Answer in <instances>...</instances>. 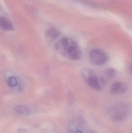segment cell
<instances>
[{"label":"cell","mask_w":132,"mask_h":133,"mask_svg":"<svg viewBox=\"0 0 132 133\" xmlns=\"http://www.w3.org/2000/svg\"><path fill=\"white\" fill-rule=\"evenodd\" d=\"M57 50L64 56L72 61L82 57V52L77 42L71 38L64 37L56 44Z\"/></svg>","instance_id":"1"},{"label":"cell","mask_w":132,"mask_h":133,"mask_svg":"<svg viewBox=\"0 0 132 133\" xmlns=\"http://www.w3.org/2000/svg\"><path fill=\"white\" fill-rule=\"evenodd\" d=\"M81 76L89 86L96 90H101L104 85L103 79L99 78L91 69L87 68L83 69L81 71Z\"/></svg>","instance_id":"2"},{"label":"cell","mask_w":132,"mask_h":133,"mask_svg":"<svg viewBox=\"0 0 132 133\" xmlns=\"http://www.w3.org/2000/svg\"><path fill=\"white\" fill-rule=\"evenodd\" d=\"M110 115L115 121L125 120L128 115V108L126 104L122 102H117L110 109Z\"/></svg>","instance_id":"3"},{"label":"cell","mask_w":132,"mask_h":133,"mask_svg":"<svg viewBox=\"0 0 132 133\" xmlns=\"http://www.w3.org/2000/svg\"><path fill=\"white\" fill-rule=\"evenodd\" d=\"M89 58L91 63L95 65L104 64L109 59L107 53L100 48L92 49L89 54Z\"/></svg>","instance_id":"4"},{"label":"cell","mask_w":132,"mask_h":133,"mask_svg":"<svg viewBox=\"0 0 132 133\" xmlns=\"http://www.w3.org/2000/svg\"><path fill=\"white\" fill-rule=\"evenodd\" d=\"M128 90V85L126 83L118 81L114 83L111 86L110 92L113 95L122 94Z\"/></svg>","instance_id":"5"},{"label":"cell","mask_w":132,"mask_h":133,"mask_svg":"<svg viewBox=\"0 0 132 133\" xmlns=\"http://www.w3.org/2000/svg\"><path fill=\"white\" fill-rule=\"evenodd\" d=\"M60 32L56 28L52 27L49 28L46 32L45 34L47 37L51 40H54L59 37Z\"/></svg>","instance_id":"6"},{"label":"cell","mask_w":132,"mask_h":133,"mask_svg":"<svg viewBox=\"0 0 132 133\" xmlns=\"http://www.w3.org/2000/svg\"><path fill=\"white\" fill-rule=\"evenodd\" d=\"M0 26L3 29L8 31L12 30L14 29L11 23L5 18L0 16Z\"/></svg>","instance_id":"7"},{"label":"cell","mask_w":132,"mask_h":133,"mask_svg":"<svg viewBox=\"0 0 132 133\" xmlns=\"http://www.w3.org/2000/svg\"><path fill=\"white\" fill-rule=\"evenodd\" d=\"M14 109L16 112L22 115L29 116L31 114L30 109L25 105H18Z\"/></svg>","instance_id":"8"},{"label":"cell","mask_w":132,"mask_h":133,"mask_svg":"<svg viewBox=\"0 0 132 133\" xmlns=\"http://www.w3.org/2000/svg\"><path fill=\"white\" fill-rule=\"evenodd\" d=\"M105 75L108 78L112 79L114 78L118 74V72L115 69L109 68L106 70L105 72Z\"/></svg>","instance_id":"9"},{"label":"cell","mask_w":132,"mask_h":133,"mask_svg":"<svg viewBox=\"0 0 132 133\" xmlns=\"http://www.w3.org/2000/svg\"><path fill=\"white\" fill-rule=\"evenodd\" d=\"M8 83L11 87H15L18 84V80L15 77L12 76L8 79Z\"/></svg>","instance_id":"10"},{"label":"cell","mask_w":132,"mask_h":133,"mask_svg":"<svg viewBox=\"0 0 132 133\" xmlns=\"http://www.w3.org/2000/svg\"><path fill=\"white\" fill-rule=\"evenodd\" d=\"M74 133H83V132L81 131V130H77L74 132Z\"/></svg>","instance_id":"11"}]
</instances>
